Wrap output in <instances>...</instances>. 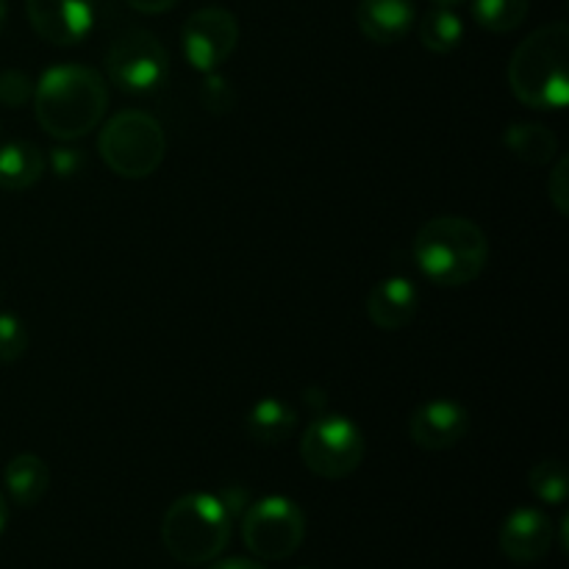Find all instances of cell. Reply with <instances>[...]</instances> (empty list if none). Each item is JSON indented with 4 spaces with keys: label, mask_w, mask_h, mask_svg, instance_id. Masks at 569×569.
Returning <instances> with one entry per match:
<instances>
[{
    "label": "cell",
    "mask_w": 569,
    "mask_h": 569,
    "mask_svg": "<svg viewBox=\"0 0 569 569\" xmlns=\"http://www.w3.org/2000/svg\"><path fill=\"white\" fill-rule=\"evenodd\" d=\"M109 106L103 76L92 67H50L33 87V114L44 133L61 142H72L100 126Z\"/></svg>",
    "instance_id": "6da1fadb"
},
{
    "label": "cell",
    "mask_w": 569,
    "mask_h": 569,
    "mask_svg": "<svg viewBox=\"0 0 569 569\" xmlns=\"http://www.w3.org/2000/svg\"><path fill=\"white\" fill-rule=\"evenodd\" d=\"M509 87L520 103L561 111L569 103V28L550 22L522 39L509 61Z\"/></svg>",
    "instance_id": "7a4b0ae2"
},
{
    "label": "cell",
    "mask_w": 569,
    "mask_h": 569,
    "mask_svg": "<svg viewBox=\"0 0 569 569\" xmlns=\"http://www.w3.org/2000/svg\"><path fill=\"white\" fill-rule=\"evenodd\" d=\"M415 259L422 276L439 287L472 283L489 261L487 233L467 217H433L417 231Z\"/></svg>",
    "instance_id": "3957f363"
},
{
    "label": "cell",
    "mask_w": 569,
    "mask_h": 569,
    "mask_svg": "<svg viewBox=\"0 0 569 569\" xmlns=\"http://www.w3.org/2000/svg\"><path fill=\"white\" fill-rule=\"evenodd\" d=\"M233 517L220 495L189 492L178 498L161 520V542L167 553L187 567L209 565L231 542Z\"/></svg>",
    "instance_id": "277c9868"
},
{
    "label": "cell",
    "mask_w": 569,
    "mask_h": 569,
    "mask_svg": "<svg viewBox=\"0 0 569 569\" xmlns=\"http://www.w3.org/2000/svg\"><path fill=\"white\" fill-rule=\"evenodd\" d=\"M98 150L114 176L133 178V181L137 178H148L164 161V128L148 111H120L100 131Z\"/></svg>",
    "instance_id": "5b68a950"
},
{
    "label": "cell",
    "mask_w": 569,
    "mask_h": 569,
    "mask_svg": "<svg viewBox=\"0 0 569 569\" xmlns=\"http://www.w3.org/2000/svg\"><path fill=\"white\" fill-rule=\"evenodd\" d=\"M367 453L365 433L342 415H320L306 426L300 439V459L306 470L326 481H342L353 476Z\"/></svg>",
    "instance_id": "8992f818"
},
{
    "label": "cell",
    "mask_w": 569,
    "mask_h": 569,
    "mask_svg": "<svg viewBox=\"0 0 569 569\" xmlns=\"http://www.w3.org/2000/svg\"><path fill=\"white\" fill-rule=\"evenodd\" d=\"M242 539L253 556L264 561H283L303 545L306 515L295 500L270 495L244 509Z\"/></svg>",
    "instance_id": "52a82bcc"
},
{
    "label": "cell",
    "mask_w": 569,
    "mask_h": 569,
    "mask_svg": "<svg viewBox=\"0 0 569 569\" xmlns=\"http://www.w3.org/2000/svg\"><path fill=\"white\" fill-rule=\"evenodd\" d=\"M106 72H109V81L122 92L144 94L164 83L167 72H170V59L156 33L144 31V28H128L111 42L109 56H106Z\"/></svg>",
    "instance_id": "ba28073f"
},
{
    "label": "cell",
    "mask_w": 569,
    "mask_h": 569,
    "mask_svg": "<svg viewBox=\"0 0 569 569\" xmlns=\"http://www.w3.org/2000/svg\"><path fill=\"white\" fill-rule=\"evenodd\" d=\"M183 56L198 72H214L226 64L239 44L237 17L220 6H206L194 11L181 33Z\"/></svg>",
    "instance_id": "9c48e42d"
},
{
    "label": "cell",
    "mask_w": 569,
    "mask_h": 569,
    "mask_svg": "<svg viewBox=\"0 0 569 569\" xmlns=\"http://www.w3.org/2000/svg\"><path fill=\"white\" fill-rule=\"evenodd\" d=\"M31 28L50 44L83 42L94 26V0H26Z\"/></svg>",
    "instance_id": "30bf717a"
},
{
    "label": "cell",
    "mask_w": 569,
    "mask_h": 569,
    "mask_svg": "<svg viewBox=\"0 0 569 569\" xmlns=\"http://www.w3.org/2000/svg\"><path fill=\"white\" fill-rule=\"evenodd\" d=\"M467 431H470V415L456 400H428L409 417L411 442L431 453L456 448L467 437Z\"/></svg>",
    "instance_id": "8fae6325"
},
{
    "label": "cell",
    "mask_w": 569,
    "mask_h": 569,
    "mask_svg": "<svg viewBox=\"0 0 569 569\" xmlns=\"http://www.w3.org/2000/svg\"><path fill=\"white\" fill-rule=\"evenodd\" d=\"M556 542V528L545 511L517 509L500 526V550L517 565H533L545 559Z\"/></svg>",
    "instance_id": "7c38bea8"
},
{
    "label": "cell",
    "mask_w": 569,
    "mask_h": 569,
    "mask_svg": "<svg viewBox=\"0 0 569 569\" xmlns=\"http://www.w3.org/2000/svg\"><path fill=\"white\" fill-rule=\"evenodd\" d=\"M420 292L415 281L403 276L381 278L367 295V317L381 331H400L417 317Z\"/></svg>",
    "instance_id": "4fadbf2b"
},
{
    "label": "cell",
    "mask_w": 569,
    "mask_h": 569,
    "mask_svg": "<svg viewBox=\"0 0 569 569\" xmlns=\"http://www.w3.org/2000/svg\"><path fill=\"white\" fill-rule=\"evenodd\" d=\"M417 20L415 0H359L356 22L376 44H395L409 37Z\"/></svg>",
    "instance_id": "5bb4252c"
},
{
    "label": "cell",
    "mask_w": 569,
    "mask_h": 569,
    "mask_svg": "<svg viewBox=\"0 0 569 569\" xmlns=\"http://www.w3.org/2000/svg\"><path fill=\"white\" fill-rule=\"evenodd\" d=\"M44 167H48V159L39 144L22 142V139L3 144L0 148V189L22 192L44 176Z\"/></svg>",
    "instance_id": "9a60e30c"
},
{
    "label": "cell",
    "mask_w": 569,
    "mask_h": 569,
    "mask_svg": "<svg viewBox=\"0 0 569 569\" xmlns=\"http://www.w3.org/2000/svg\"><path fill=\"white\" fill-rule=\"evenodd\" d=\"M3 481L9 498L17 506H22V509H31V506H37L48 495L50 470L39 456L20 453L6 465Z\"/></svg>",
    "instance_id": "2e32d148"
},
{
    "label": "cell",
    "mask_w": 569,
    "mask_h": 569,
    "mask_svg": "<svg viewBox=\"0 0 569 569\" xmlns=\"http://www.w3.org/2000/svg\"><path fill=\"white\" fill-rule=\"evenodd\" d=\"M244 428H248L250 439H256L259 445H281L298 428V411L287 400L264 398L248 411Z\"/></svg>",
    "instance_id": "e0dca14e"
},
{
    "label": "cell",
    "mask_w": 569,
    "mask_h": 569,
    "mask_svg": "<svg viewBox=\"0 0 569 569\" xmlns=\"http://www.w3.org/2000/svg\"><path fill=\"white\" fill-rule=\"evenodd\" d=\"M503 144L526 164H548L559 153V139L550 128L539 126V122H515L506 128Z\"/></svg>",
    "instance_id": "ac0fdd59"
},
{
    "label": "cell",
    "mask_w": 569,
    "mask_h": 569,
    "mask_svg": "<svg viewBox=\"0 0 569 569\" xmlns=\"http://www.w3.org/2000/svg\"><path fill=\"white\" fill-rule=\"evenodd\" d=\"M417 33H420V42L426 44L431 53H453L456 48L465 39V22L456 11H450V6H439V9H431L417 26Z\"/></svg>",
    "instance_id": "d6986e66"
},
{
    "label": "cell",
    "mask_w": 569,
    "mask_h": 569,
    "mask_svg": "<svg viewBox=\"0 0 569 569\" xmlns=\"http://www.w3.org/2000/svg\"><path fill=\"white\" fill-rule=\"evenodd\" d=\"M472 17L492 33H509L528 17V0H472Z\"/></svg>",
    "instance_id": "ffe728a7"
},
{
    "label": "cell",
    "mask_w": 569,
    "mask_h": 569,
    "mask_svg": "<svg viewBox=\"0 0 569 569\" xmlns=\"http://www.w3.org/2000/svg\"><path fill=\"white\" fill-rule=\"evenodd\" d=\"M528 487L542 503L561 506L569 498V476L567 467L559 459H545L531 467L528 472Z\"/></svg>",
    "instance_id": "44dd1931"
},
{
    "label": "cell",
    "mask_w": 569,
    "mask_h": 569,
    "mask_svg": "<svg viewBox=\"0 0 569 569\" xmlns=\"http://www.w3.org/2000/svg\"><path fill=\"white\" fill-rule=\"evenodd\" d=\"M28 331L17 315H0V365H14L26 356Z\"/></svg>",
    "instance_id": "7402d4cb"
},
{
    "label": "cell",
    "mask_w": 569,
    "mask_h": 569,
    "mask_svg": "<svg viewBox=\"0 0 569 569\" xmlns=\"http://www.w3.org/2000/svg\"><path fill=\"white\" fill-rule=\"evenodd\" d=\"M33 87L37 83L22 70L0 72V103L9 106V109H20L28 100H33Z\"/></svg>",
    "instance_id": "603a6c76"
},
{
    "label": "cell",
    "mask_w": 569,
    "mask_h": 569,
    "mask_svg": "<svg viewBox=\"0 0 569 569\" xmlns=\"http://www.w3.org/2000/svg\"><path fill=\"white\" fill-rule=\"evenodd\" d=\"M206 83L203 89H200V100H203V106L209 111H214V114H226V111H231L233 106V89L228 87V81L222 76H217V72H206Z\"/></svg>",
    "instance_id": "cb8c5ba5"
},
{
    "label": "cell",
    "mask_w": 569,
    "mask_h": 569,
    "mask_svg": "<svg viewBox=\"0 0 569 569\" xmlns=\"http://www.w3.org/2000/svg\"><path fill=\"white\" fill-rule=\"evenodd\" d=\"M548 194L550 200H553L556 211H559L561 217L569 214V159L567 156H561L559 161H556L553 172L548 176Z\"/></svg>",
    "instance_id": "d4e9b609"
},
{
    "label": "cell",
    "mask_w": 569,
    "mask_h": 569,
    "mask_svg": "<svg viewBox=\"0 0 569 569\" xmlns=\"http://www.w3.org/2000/svg\"><path fill=\"white\" fill-rule=\"evenodd\" d=\"M48 164L59 178H72L83 164H87V159H83L81 150H76V148H56V150H50Z\"/></svg>",
    "instance_id": "484cf974"
},
{
    "label": "cell",
    "mask_w": 569,
    "mask_h": 569,
    "mask_svg": "<svg viewBox=\"0 0 569 569\" xmlns=\"http://www.w3.org/2000/svg\"><path fill=\"white\" fill-rule=\"evenodd\" d=\"M220 500L226 503L228 515L237 520V517L244 515V506H248V492H244L242 487H231V489H222L220 492Z\"/></svg>",
    "instance_id": "4316f807"
},
{
    "label": "cell",
    "mask_w": 569,
    "mask_h": 569,
    "mask_svg": "<svg viewBox=\"0 0 569 569\" xmlns=\"http://www.w3.org/2000/svg\"><path fill=\"white\" fill-rule=\"evenodd\" d=\"M133 11H142V14H164L170 11L178 0H126Z\"/></svg>",
    "instance_id": "83f0119b"
},
{
    "label": "cell",
    "mask_w": 569,
    "mask_h": 569,
    "mask_svg": "<svg viewBox=\"0 0 569 569\" xmlns=\"http://www.w3.org/2000/svg\"><path fill=\"white\" fill-rule=\"evenodd\" d=\"M209 569H264L259 561H250V559H222L217 565H211Z\"/></svg>",
    "instance_id": "f1b7e54d"
},
{
    "label": "cell",
    "mask_w": 569,
    "mask_h": 569,
    "mask_svg": "<svg viewBox=\"0 0 569 569\" xmlns=\"http://www.w3.org/2000/svg\"><path fill=\"white\" fill-rule=\"evenodd\" d=\"M6 526H9V503H6V498L0 495V533L6 531Z\"/></svg>",
    "instance_id": "f546056e"
},
{
    "label": "cell",
    "mask_w": 569,
    "mask_h": 569,
    "mask_svg": "<svg viewBox=\"0 0 569 569\" xmlns=\"http://www.w3.org/2000/svg\"><path fill=\"white\" fill-rule=\"evenodd\" d=\"M6 20H9V3H6V0H0V31L6 28Z\"/></svg>",
    "instance_id": "4dcf8cb0"
},
{
    "label": "cell",
    "mask_w": 569,
    "mask_h": 569,
    "mask_svg": "<svg viewBox=\"0 0 569 569\" xmlns=\"http://www.w3.org/2000/svg\"><path fill=\"white\" fill-rule=\"evenodd\" d=\"M433 3H439V6H456V3H461V0H433Z\"/></svg>",
    "instance_id": "1f68e13d"
}]
</instances>
